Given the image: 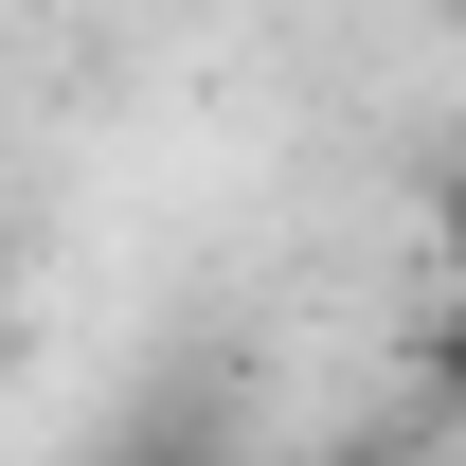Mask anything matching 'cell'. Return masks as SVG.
Wrapping results in <instances>:
<instances>
[{
  "label": "cell",
  "instance_id": "1",
  "mask_svg": "<svg viewBox=\"0 0 466 466\" xmlns=\"http://www.w3.org/2000/svg\"><path fill=\"white\" fill-rule=\"evenodd\" d=\"M449 288H466V179H449ZM449 359H466V323H449Z\"/></svg>",
  "mask_w": 466,
  "mask_h": 466
},
{
  "label": "cell",
  "instance_id": "2",
  "mask_svg": "<svg viewBox=\"0 0 466 466\" xmlns=\"http://www.w3.org/2000/svg\"><path fill=\"white\" fill-rule=\"evenodd\" d=\"M126 466H162V449H126Z\"/></svg>",
  "mask_w": 466,
  "mask_h": 466
}]
</instances>
